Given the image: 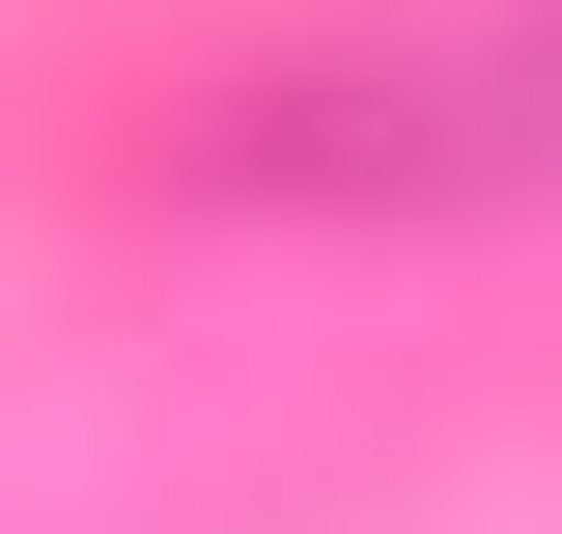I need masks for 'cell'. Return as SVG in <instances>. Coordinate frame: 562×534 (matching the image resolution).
Wrapping results in <instances>:
<instances>
[{
    "mask_svg": "<svg viewBox=\"0 0 562 534\" xmlns=\"http://www.w3.org/2000/svg\"><path fill=\"white\" fill-rule=\"evenodd\" d=\"M198 198H562V0H479V29H394V57H310V85H225L198 113Z\"/></svg>",
    "mask_w": 562,
    "mask_h": 534,
    "instance_id": "cell-1",
    "label": "cell"
}]
</instances>
